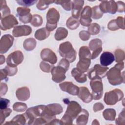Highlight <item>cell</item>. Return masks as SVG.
I'll use <instances>...</instances> for the list:
<instances>
[{"mask_svg":"<svg viewBox=\"0 0 125 125\" xmlns=\"http://www.w3.org/2000/svg\"><path fill=\"white\" fill-rule=\"evenodd\" d=\"M108 70V67L97 64H95L93 67L88 70L87 76L90 80L95 79H102L106 76Z\"/></svg>","mask_w":125,"mask_h":125,"instance_id":"obj_7","label":"cell"},{"mask_svg":"<svg viewBox=\"0 0 125 125\" xmlns=\"http://www.w3.org/2000/svg\"><path fill=\"white\" fill-rule=\"evenodd\" d=\"M0 96H2L3 95H4L6 93L7 91L8 90V87L7 84L5 83H1L0 84Z\"/></svg>","mask_w":125,"mask_h":125,"instance_id":"obj_53","label":"cell"},{"mask_svg":"<svg viewBox=\"0 0 125 125\" xmlns=\"http://www.w3.org/2000/svg\"><path fill=\"white\" fill-rule=\"evenodd\" d=\"M125 108H124L122 111L120 113L118 118L116 120V125H125Z\"/></svg>","mask_w":125,"mask_h":125,"instance_id":"obj_45","label":"cell"},{"mask_svg":"<svg viewBox=\"0 0 125 125\" xmlns=\"http://www.w3.org/2000/svg\"><path fill=\"white\" fill-rule=\"evenodd\" d=\"M81 105L76 101H70L68 104L65 114L60 120L61 125H72L73 120L82 111Z\"/></svg>","mask_w":125,"mask_h":125,"instance_id":"obj_3","label":"cell"},{"mask_svg":"<svg viewBox=\"0 0 125 125\" xmlns=\"http://www.w3.org/2000/svg\"><path fill=\"white\" fill-rule=\"evenodd\" d=\"M124 68L123 62H118L106 73V76L109 83L113 85H117L125 83L124 72L121 70Z\"/></svg>","mask_w":125,"mask_h":125,"instance_id":"obj_2","label":"cell"},{"mask_svg":"<svg viewBox=\"0 0 125 125\" xmlns=\"http://www.w3.org/2000/svg\"><path fill=\"white\" fill-rule=\"evenodd\" d=\"M8 76L7 72L5 68L0 70V80L1 81L7 79V76Z\"/></svg>","mask_w":125,"mask_h":125,"instance_id":"obj_56","label":"cell"},{"mask_svg":"<svg viewBox=\"0 0 125 125\" xmlns=\"http://www.w3.org/2000/svg\"><path fill=\"white\" fill-rule=\"evenodd\" d=\"M40 66L41 70L42 71L44 72H47V73H49L51 72L52 68L53 67V65H51L49 64L47 62L43 61L41 62L40 64Z\"/></svg>","mask_w":125,"mask_h":125,"instance_id":"obj_44","label":"cell"},{"mask_svg":"<svg viewBox=\"0 0 125 125\" xmlns=\"http://www.w3.org/2000/svg\"><path fill=\"white\" fill-rule=\"evenodd\" d=\"M10 10L5 0H0V19L10 15Z\"/></svg>","mask_w":125,"mask_h":125,"instance_id":"obj_34","label":"cell"},{"mask_svg":"<svg viewBox=\"0 0 125 125\" xmlns=\"http://www.w3.org/2000/svg\"><path fill=\"white\" fill-rule=\"evenodd\" d=\"M79 92L78 94V97L84 103H88L93 100L92 94L86 87L82 86L79 88Z\"/></svg>","mask_w":125,"mask_h":125,"instance_id":"obj_20","label":"cell"},{"mask_svg":"<svg viewBox=\"0 0 125 125\" xmlns=\"http://www.w3.org/2000/svg\"><path fill=\"white\" fill-rule=\"evenodd\" d=\"M101 28L100 26L96 23H91L88 27V32L90 33V35H95L99 34L100 32Z\"/></svg>","mask_w":125,"mask_h":125,"instance_id":"obj_37","label":"cell"},{"mask_svg":"<svg viewBox=\"0 0 125 125\" xmlns=\"http://www.w3.org/2000/svg\"><path fill=\"white\" fill-rule=\"evenodd\" d=\"M54 115L60 114L63 111V108L59 104H52L46 105Z\"/></svg>","mask_w":125,"mask_h":125,"instance_id":"obj_35","label":"cell"},{"mask_svg":"<svg viewBox=\"0 0 125 125\" xmlns=\"http://www.w3.org/2000/svg\"><path fill=\"white\" fill-rule=\"evenodd\" d=\"M30 9L26 7H19L17 9V14L19 16L20 21L23 23L30 22L32 15L30 13Z\"/></svg>","mask_w":125,"mask_h":125,"instance_id":"obj_14","label":"cell"},{"mask_svg":"<svg viewBox=\"0 0 125 125\" xmlns=\"http://www.w3.org/2000/svg\"><path fill=\"white\" fill-rule=\"evenodd\" d=\"M80 24V21L78 19L74 18L73 17H70L67 20L66 22V26L71 30L77 29Z\"/></svg>","mask_w":125,"mask_h":125,"instance_id":"obj_33","label":"cell"},{"mask_svg":"<svg viewBox=\"0 0 125 125\" xmlns=\"http://www.w3.org/2000/svg\"><path fill=\"white\" fill-rule=\"evenodd\" d=\"M117 24L120 28L123 30L125 29V23H124V18L122 17H118L116 19Z\"/></svg>","mask_w":125,"mask_h":125,"instance_id":"obj_52","label":"cell"},{"mask_svg":"<svg viewBox=\"0 0 125 125\" xmlns=\"http://www.w3.org/2000/svg\"><path fill=\"white\" fill-rule=\"evenodd\" d=\"M107 27H108V29H109L110 30H111V31H115V30H118L119 29V28L117 24L116 19L112 20L111 21H110L108 23Z\"/></svg>","mask_w":125,"mask_h":125,"instance_id":"obj_49","label":"cell"},{"mask_svg":"<svg viewBox=\"0 0 125 125\" xmlns=\"http://www.w3.org/2000/svg\"><path fill=\"white\" fill-rule=\"evenodd\" d=\"M123 98V92L120 89L116 88L106 92L104 94V101L106 104L112 105L115 104Z\"/></svg>","mask_w":125,"mask_h":125,"instance_id":"obj_6","label":"cell"},{"mask_svg":"<svg viewBox=\"0 0 125 125\" xmlns=\"http://www.w3.org/2000/svg\"><path fill=\"white\" fill-rule=\"evenodd\" d=\"M99 6L103 13H109L114 14L117 11V4L114 0L101 1V3Z\"/></svg>","mask_w":125,"mask_h":125,"instance_id":"obj_10","label":"cell"},{"mask_svg":"<svg viewBox=\"0 0 125 125\" xmlns=\"http://www.w3.org/2000/svg\"><path fill=\"white\" fill-rule=\"evenodd\" d=\"M0 20V29L2 30L10 29L18 24L17 19L13 15H9Z\"/></svg>","mask_w":125,"mask_h":125,"instance_id":"obj_12","label":"cell"},{"mask_svg":"<svg viewBox=\"0 0 125 125\" xmlns=\"http://www.w3.org/2000/svg\"><path fill=\"white\" fill-rule=\"evenodd\" d=\"M36 41L32 38H29L26 39L23 43L24 48L27 51H30L33 50L36 46Z\"/></svg>","mask_w":125,"mask_h":125,"instance_id":"obj_29","label":"cell"},{"mask_svg":"<svg viewBox=\"0 0 125 125\" xmlns=\"http://www.w3.org/2000/svg\"><path fill=\"white\" fill-rule=\"evenodd\" d=\"M10 105V101L7 99L0 98V108L3 109L7 108Z\"/></svg>","mask_w":125,"mask_h":125,"instance_id":"obj_51","label":"cell"},{"mask_svg":"<svg viewBox=\"0 0 125 125\" xmlns=\"http://www.w3.org/2000/svg\"><path fill=\"white\" fill-rule=\"evenodd\" d=\"M79 36L82 40L85 41L89 40L90 37V34L88 31L83 30L79 33Z\"/></svg>","mask_w":125,"mask_h":125,"instance_id":"obj_50","label":"cell"},{"mask_svg":"<svg viewBox=\"0 0 125 125\" xmlns=\"http://www.w3.org/2000/svg\"><path fill=\"white\" fill-rule=\"evenodd\" d=\"M42 18L40 15L34 14L32 16V19L30 23L34 27H39L42 25Z\"/></svg>","mask_w":125,"mask_h":125,"instance_id":"obj_38","label":"cell"},{"mask_svg":"<svg viewBox=\"0 0 125 125\" xmlns=\"http://www.w3.org/2000/svg\"><path fill=\"white\" fill-rule=\"evenodd\" d=\"M60 19L59 12L54 7L49 9L46 14V24L45 28L50 32L54 30L57 26V22Z\"/></svg>","mask_w":125,"mask_h":125,"instance_id":"obj_5","label":"cell"},{"mask_svg":"<svg viewBox=\"0 0 125 125\" xmlns=\"http://www.w3.org/2000/svg\"><path fill=\"white\" fill-rule=\"evenodd\" d=\"M104 108V105L100 103H97L94 104L93 110L94 112H97L103 109Z\"/></svg>","mask_w":125,"mask_h":125,"instance_id":"obj_55","label":"cell"},{"mask_svg":"<svg viewBox=\"0 0 125 125\" xmlns=\"http://www.w3.org/2000/svg\"><path fill=\"white\" fill-rule=\"evenodd\" d=\"M59 53L61 56L67 59L70 63L76 60V52L69 42H64L60 45Z\"/></svg>","mask_w":125,"mask_h":125,"instance_id":"obj_4","label":"cell"},{"mask_svg":"<svg viewBox=\"0 0 125 125\" xmlns=\"http://www.w3.org/2000/svg\"><path fill=\"white\" fill-rule=\"evenodd\" d=\"M27 122V119L25 114L18 115L15 116L13 119L9 122H6L4 125L10 124V125H24Z\"/></svg>","mask_w":125,"mask_h":125,"instance_id":"obj_27","label":"cell"},{"mask_svg":"<svg viewBox=\"0 0 125 125\" xmlns=\"http://www.w3.org/2000/svg\"><path fill=\"white\" fill-rule=\"evenodd\" d=\"M89 117V113L87 110L82 109L81 112L76 117V123L77 125H85L87 124Z\"/></svg>","mask_w":125,"mask_h":125,"instance_id":"obj_25","label":"cell"},{"mask_svg":"<svg viewBox=\"0 0 125 125\" xmlns=\"http://www.w3.org/2000/svg\"><path fill=\"white\" fill-rule=\"evenodd\" d=\"M90 49L93 51L91 54V59H95L102 51V42L99 39L92 40L89 43Z\"/></svg>","mask_w":125,"mask_h":125,"instance_id":"obj_16","label":"cell"},{"mask_svg":"<svg viewBox=\"0 0 125 125\" xmlns=\"http://www.w3.org/2000/svg\"><path fill=\"white\" fill-rule=\"evenodd\" d=\"M32 33V28L29 25H20L15 27L12 31V34L15 37L23 36H28Z\"/></svg>","mask_w":125,"mask_h":125,"instance_id":"obj_19","label":"cell"},{"mask_svg":"<svg viewBox=\"0 0 125 125\" xmlns=\"http://www.w3.org/2000/svg\"><path fill=\"white\" fill-rule=\"evenodd\" d=\"M54 3L61 5L67 11H70L72 7V2L71 0H55Z\"/></svg>","mask_w":125,"mask_h":125,"instance_id":"obj_36","label":"cell"},{"mask_svg":"<svg viewBox=\"0 0 125 125\" xmlns=\"http://www.w3.org/2000/svg\"><path fill=\"white\" fill-rule=\"evenodd\" d=\"M61 125L60 123V120L57 119H53L50 123L48 124V125Z\"/></svg>","mask_w":125,"mask_h":125,"instance_id":"obj_57","label":"cell"},{"mask_svg":"<svg viewBox=\"0 0 125 125\" xmlns=\"http://www.w3.org/2000/svg\"><path fill=\"white\" fill-rule=\"evenodd\" d=\"M115 60L114 55L110 52H104L100 56V63L102 66L110 65Z\"/></svg>","mask_w":125,"mask_h":125,"instance_id":"obj_22","label":"cell"},{"mask_svg":"<svg viewBox=\"0 0 125 125\" xmlns=\"http://www.w3.org/2000/svg\"><path fill=\"white\" fill-rule=\"evenodd\" d=\"M50 35V32L48 31L45 27L38 29L35 33V37L36 39L42 41L48 37Z\"/></svg>","mask_w":125,"mask_h":125,"instance_id":"obj_28","label":"cell"},{"mask_svg":"<svg viewBox=\"0 0 125 125\" xmlns=\"http://www.w3.org/2000/svg\"><path fill=\"white\" fill-rule=\"evenodd\" d=\"M41 57L43 61L53 64L57 62V57L56 54L50 49L44 48L41 52Z\"/></svg>","mask_w":125,"mask_h":125,"instance_id":"obj_17","label":"cell"},{"mask_svg":"<svg viewBox=\"0 0 125 125\" xmlns=\"http://www.w3.org/2000/svg\"><path fill=\"white\" fill-rule=\"evenodd\" d=\"M13 108L15 111L22 112L27 109V106L25 103L17 102L13 104Z\"/></svg>","mask_w":125,"mask_h":125,"instance_id":"obj_40","label":"cell"},{"mask_svg":"<svg viewBox=\"0 0 125 125\" xmlns=\"http://www.w3.org/2000/svg\"><path fill=\"white\" fill-rule=\"evenodd\" d=\"M4 68L6 70L8 76H13L15 75L18 71V68L17 67H14L6 65Z\"/></svg>","mask_w":125,"mask_h":125,"instance_id":"obj_47","label":"cell"},{"mask_svg":"<svg viewBox=\"0 0 125 125\" xmlns=\"http://www.w3.org/2000/svg\"><path fill=\"white\" fill-rule=\"evenodd\" d=\"M115 60L117 62H123L125 57V54L124 51L121 49H117L114 52Z\"/></svg>","mask_w":125,"mask_h":125,"instance_id":"obj_42","label":"cell"},{"mask_svg":"<svg viewBox=\"0 0 125 125\" xmlns=\"http://www.w3.org/2000/svg\"><path fill=\"white\" fill-rule=\"evenodd\" d=\"M79 59H91V54L89 48L86 46H82L79 52Z\"/></svg>","mask_w":125,"mask_h":125,"instance_id":"obj_31","label":"cell"},{"mask_svg":"<svg viewBox=\"0 0 125 125\" xmlns=\"http://www.w3.org/2000/svg\"><path fill=\"white\" fill-rule=\"evenodd\" d=\"M16 95L19 101H25L28 100L30 97V91L27 87H21L17 90Z\"/></svg>","mask_w":125,"mask_h":125,"instance_id":"obj_23","label":"cell"},{"mask_svg":"<svg viewBox=\"0 0 125 125\" xmlns=\"http://www.w3.org/2000/svg\"><path fill=\"white\" fill-rule=\"evenodd\" d=\"M12 112V110L9 108H6L3 109H0V125H2L3 122L5 121L6 117L9 116Z\"/></svg>","mask_w":125,"mask_h":125,"instance_id":"obj_43","label":"cell"},{"mask_svg":"<svg viewBox=\"0 0 125 125\" xmlns=\"http://www.w3.org/2000/svg\"><path fill=\"white\" fill-rule=\"evenodd\" d=\"M71 75L75 80L80 83H83L87 81L86 75L82 72L77 67L73 68L71 71Z\"/></svg>","mask_w":125,"mask_h":125,"instance_id":"obj_24","label":"cell"},{"mask_svg":"<svg viewBox=\"0 0 125 125\" xmlns=\"http://www.w3.org/2000/svg\"><path fill=\"white\" fill-rule=\"evenodd\" d=\"M66 72L63 68L60 66L53 67L51 71L52 80L57 83L62 82L66 78L65 75Z\"/></svg>","mask_w":125,"mask_h":125,"instance_id":"obj_15","label":"cell"},{"mask_svg":"<svg viewBox=\"0 0 125 125\" xmlns=\"http://www.w3.org/2000/svg\"><path fill=\"white\" fill-rule=\"evenodd\" d=\"M68 35V31L63 27H59L55 33V38L57 41H61L63 40L67 37Z\"/></svg>","mask_w":125,"mask_h":125,"instance_id":"obj_30","label":"cell"},{"mask_svg":"<svg viewBox=\"0 0 125 125\" xmlns=\"http://www.w3.org/2000/svg\"><path fill=\"white\" fill-rule=\"evenodd\" d=\"M90 63V59H79V61L77 64V68L82 72L84 73L88 70Z\"/></svg>","mask_w":125,"mask_h":125,"instance_id":"obj_26","label":"cell"},{"mask_svg":"<svg viewBox=\"0 0 125 125\" xmlns=\"http://www.w3.org/2000/svg\"><path fill=\"white\" fill-rule=\"evenodd\" d=\"M62 91L66 92L72 95H78L79 92V87L71 82H65L59 84Z\"/></svg>","mask_w":125,"mask_h":125,"instance_id":"obj_18","label":"cell"},{"mask_svg":"<svg viewBox=\"0 0 125 125\" xmlns=\"http://www.w3.org/2000/svg\"><path fill=\"white\" fill-rule=\"evenodd\" d=\"M103 115L106 120L114 121L116 117V111L113 108H107L104 111Z\"/></svg>","mask_w":125,"mask_h":125,"instance_id":"obj_32","label":"cell"},{"mask_svg":"<svg viewBox=\"0 0 125 125\" xmlns=\"http://www.w3.org/2000/svg\"><path fill=\"white\" fill-rule=\"evenodd\" d=\"M103 13L100 9L99 6H93L92 8V18L97 20L100 19L103 15Z\"/></svg>","mask_w":125,"mask_h":125,"instance_id":"obj_41","label":"cell"},{"mask_svg":"<svg viewBox=\"0 0 125 125\" xmlns=\"http://www.w3.org/2000/svg\"><path fill=\"white\" fill-rule=\"evenodd\" d=\"M58 66L63 68L66 70V71H67L69 69V62L65 58L62 59L58 63Z\"/></svg>","mask_w":125,"mask_h":125,"instance_id":"obj_48","label":"cell"},{"mask_svg":"<svg viewBox=\"0 0 125 125\" xmlns=\"http://www.w3.org/2000/svg\"><path fill=\"white\" fill-rule=\"evenodd\" d=\"M54 2V0H41L38 1V3L37 4V7L40 10H44L48 8L50 4Z\"/></svg>","mask_w":125,"mask_h":125,"instance_id":"obj_39","label":"cell"},{"mask_svg":"<svg viewBox=\"0 0 125 125\" xmlns=\"http://www.w3.org/2000/svg\"><path fill=\"white\" fill-rule=\"evenodd\" d=\"M5 57L2 55L0 57V64H2L5 62Z\"/></svg>","mask_w":125,"mask_h":125,"instance_id":"obj_58","label":"cell"},{"mask_svg":"<svg viewBox=\"0 0 125 125\" xmlns=\"http://www.w3.org/2000/svg\"><path fill=\"white\" fill-rule=\"evenodd\" d=\"M45 105H39L27 109L24 113L28 125H47L44 108Z\"/></svg>","mask_w":125,"mask_h":125,"instance_id":"obj_1","label":"cell"},{"mask_svg":"<svg viewBox=\"0 0 125 125\" xmlns=\"http://www.w3.org/2000/svg\"><path fill=\"white\" fill-rule=\"evenodd\" d=\"M72 7V17L78 19L82 11L83 6L84 4L83 0H73Z\"/></svg>","mask_w":125,"mask_h":125,"instance_id":"obj_21","label":"cell"},{"mask_svg":"<svg viewBox=\"0 0 125 125\" xmlns=\"http://www.w3.org/2000/svg\"><path fill=\"white\" fill-rule=\"evenodd\" d=\"M90 85L92 90L91 94L93 99L95 100L100 99L103 94V85L102 79H95L91 80Z\"/></svg>","mask_w":125,"mask_h":125,"instance_id":"obj_8","label":"cell"},{"mask_svg":"<svg viewBox=\"0 0 125 125\" xmlns=\"http://www.w3.org/2000/svg\"><path fill=\"white\" fill-rule=\"evenodd\" d=\"M16 2L18 3V4L25 6H29L34 4L35 3L37 2V0H16Z\"/></svg>","mask_w":125,"mask_h":125,"instance_id":"obj_46","label":"cell"},{"mask_svg":"<svg viewBox=\"0 0 125 125\" xmlns=\"http://www.w3.org/2000/svg\"><path fill=\"white\" fill-rule=\"evenodd\" d=\"M23 59V55L21 51H15L7 56L6 60L7 64L10 67H17V65L22 62Z\"/></svg>","mask_w":125,"mask_h":125,"instance_id":"obj_9","label":"cell"},{"mask_svg":"<svg viewBox=\"0 0 125 125\" xmlns=\"http://www.w3.org/2000/svg\"><path fill=\"white\" fill-rule=\"evenodd\" d=\"M92 8L89 6H85L81 13L80 23L84 26H89L92 22Z\"/></svg>","mask_w":125,"mask_h":125,"instance_id":"obj_13","label":"cell"},{"mask_svg":"<svg viewBox=\"0 0 125 125\" xmlns=\"http://www.w3.org/2000/svg\"><path fill=\"white\" fill-rule=\"evenodd\" d=\"M14 38L10 34L4 35L2 36L0 41V53L4 54L12 46L14 42Z\"/></svg>","mask_w":125,"mask_h":125,"instance_id":"obj_11","label":"cell"},{"mask_svg":"<svg viewBox=\"0 0 125 125\" xmlns=\"http://www.w3.org/2000/svg\"><path fill=\"white\" fill-rule=\"evenodd\" d=\"M117 6V11L119 12H124L125 11V3L123 1H118L116 2Z\"/></svg>","mask_w":125,"mask_h":125,"instance_id":"obj_54","label":"cell"}]
</instances>
